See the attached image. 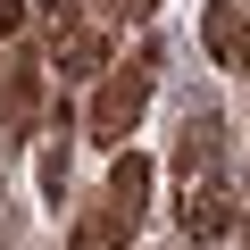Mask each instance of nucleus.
<instances>
[{"label":"nucleus","mask_w":250,"mask_h":250,"mask_svg":"<svg viewBox=\"0 0 250 250\" xmlns=\"http://www.w3.org/2000/svg\"><path fill=\"white\" fill-rule=\"evenodd\" d=\"M34 34H42V67H59V83L108 75V34L75 9V0H42V9H34Z\"/></svg>","instance_id":"nucleus-4"},{"label":"nucleus","mask_w":250,"mask_h":250,"mask_svg":"<svg viewBox=\"0 0 250 250\" xmlns=\"http://www.w3.org/2000/svg\"><path fill=\"white\" fill-rule=\"evenodd\" d=\"M242 242H250V208H242Z\"/></svg>","instance_id":"nucleus-10"},{"label":"nucleus","mask_w":250,"mask_h":250,"mask_svg":"<svg viewBox=\"0 0 250 250\" xmlns=\"http://www.w3.org/2000/svg\"><path fill=\"white\" fill-rule=\"evenodd\" d=\"M200 42L217 67L250 75V0H208V17H200Z\"/></svg>","instance_id":"nucleus-6"},{"label":"nucleus","mask_w":250,"mask_h":250,"mask_svg":"<svg viewBox=\"0 0 250 250\" xmlns=\"http://www.w3.org/2000/svg\"><path fill=\"white\" fill-rule=\"evenodd\" d=\"M175 225L192 242L242 233V184H233V142L217 108H192L175 125Z\"/></svg>","instance_id":"nucleus-1"},{"label":"nucleus","mask_w":250,"mask_h":250,"mask_svg":"<svg viewBox=\"0 0 250 250\" xmlns=\"http://www.w3.org/2000/svg\"><path fill=\"white\" fill-rule=\"evenodd\" d=\"M100 9H108V17H150L159 0H100Z\"/></svg>","instance_id":"nucleus-9"},{"label":"nucleus","mask_w":250,"mask_h":250,"mask_svg":"<svg viewBox=\"0 0 250 250\" xmlns=\"http://www.w3.org/2000/svg\"><path fill=\"white\" fill-rule=\"evenodd\" d=\"M150 184H159V167H150L142 150H117L108 175H100V192L83 200L67 250H134V233H142V217H150Z\"/></svg>","instance_id":"nucleus-2"},{"label":"nucleus","mask_w":250,"mask_h":250,"mask_svg":"<svg viewBox=\"0 0 250 250\" xmlns=\"http://www.w3.org/2000/svg\"><path fill=\"white\" fill-rule=\"evenodd\" d=\"M42 100H50V83H42V42L9 34V42H0V142H9V150L42 125Z\"/></svg>","instance_id":"nucleus-5"},{"label":"nucleus","mask_w":250,"mask_h":250,"mask_svg":"<svg viewBox=\"0 0 250 250\" xmlns=\"http://www.w3.org/2000/svg\"><path fill=\"white\" fill-rule=\"evenodd\" d=\"M150 83H159V42H142L125 67L108 59V75H100V92H92V108H83V134H92L100 150H125L134 125H142V108H150Z\"/></svg>","instance_id":"nucleus-3"},{"label":"nucleus","mask_w":250,"mask_h":250,"mask_svg":"<svg viewBox=\"0 0 250 250\" xmlns=\"http://www.w3.org/2000/svg\"><path fill=\"white\" fill-rule=\"evenodd\" d=\"M67 134H75V108L59 100V117H50V142H42V192H50V200L67 192V150H75Z\"/></svg>","instance_id":"nucleus-7"},{"label":"nucleus","mask_w":250,"mask_h":250,"mask_svg":"<svg viewBox=\"0 0 250 250\" xmlns=\"http://www.w3.org/2000/svg\"><path fill=\"white\" fill-rule=\"evenodd\" d=\"M9 34H25V0H0V42Z\"/></svg>","instance_id":"nucleus-8"}]
</instances>
